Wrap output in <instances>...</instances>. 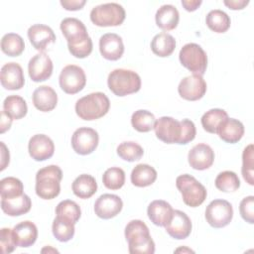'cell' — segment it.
Segmentation results:
<instances>
[{
	"mask_svg": "<svg viewBox=\"0 0 254 254\" xmlns=\"http://www.w3.org/2000/svg\"><path fill=\"white\" fill-rule=\"evenodd\" d=\"M125 238L128 241L129 252L153 254L155 252V243L150 235L148 226L139 219L128 222L125 227Z\"/></svg>",
	"mask_w": 254,
	"mask_h": 254,
	"instance_id": "1",
	"label": "cell"
},
{
	"mask_svg": "<svg viewBox=\"0 0 254 254\" xmlns=\"http://www.w3.org/2000/svg\"><path fill=\"white\" fill-rule=\"evenodd\" d=\"M63 172L57 165H50L40 169L36 174L35 190L43 199H53L60 194Z\"/></svg>",
	"mask_w": 254,
	"mask_h": 254,
	"instance_id": "2",
	"label": "cell"
},
{
	"mask_svg": "<svg viewBox=\"0 0 254 254\" xmlns=\"http://www.w3.org/2000/svg\"><path fill=\"white\" fill-rule=\"evenodd\" d=\"M110 107V101L103 92H92L75 103V112L83 120H95L104 116Z\"/></svg>",
	"mask_w": 254,
	"mask_h": 254,
	"instance_id": "3",
	"label": "cell"
},
{
	"mask_svg": "<svg viewBox=\"0 0 254 254\" xmlns=\"http://www.w3.org/2000/svg\"><path fill=\"white\" fill-rule=\"evenodd\" d=\"M107 84L115 95L125 96L140 90L141 78L139 74L133 70L116 68L109 73Z\"/></svg>",
	"mask_w": 254,
	"mask_h": 254,
	"instance_id": "4",
	"label": "cell"
},
{
	"mask_svg": "<svg viewBox=\"0 0 254 254\" xmlns=\"http://www.w3.org/2000/svg\"><path fill=\"white\" fill-rule=\"evenodd\" d=\"M176 186L182 193L184 202L190 207L200 205L206 198L207 192L204 186L189 174L179 176L176 180Z\"/></svg>",
	"mask_w": 254,
	"mask_h": 254,
	"instance_id": "5",
	"label": "cell"
},
{
	"mask_svg": "<svg viewBox=\"0 0 254 254\" xmlns=\"http://www.w3.org/2000/svg\"><path fill=\"white\" fill-rule=\"evenodd\" d=\"M124 8L118 3H105L92 8L90 12L91 22L99 27L119 26L125 20Z\"/></svg>",
	"mask_w": 254,
	"mask_h": 254,
	"instance_id": "6",
	"label": "cell"
},
{
	"mask_svg": "<svg viewBox=\"0 0 254 254\" xmlns=\"http://www.w3.org/2000/svg\"><path fill=\"white\" fill-rule=\"evenodd\" d=\"M179 59L181 64L193 74L202 75L206 70V53L195 43L186 44L180 51Z\"/></svg>",
	"mask_w": 254,
	"mask_h": 254,
	"instance_id": "7",
	"label": "cell"
},
{
	"mask_svg": "<svg viewBox=\"0 0 254 254\" xmlns=\"http://www.w3.org/2000/svg\"><path fill=\"white\" fill-rule=\"evenodd\" d=\"M233 217V208L225 199H214L205 209V219L214 228H221L230 223Z\"/></svg>",
	"mask_w": 254,
	"mask_h": 254,
	"instance_id": "8",
	"label": "cell"
},
{
	"mask_svg": "<svg viewBox=\"0 0 254 254\" xmlns=\"http://www.w3.org/2000/svg\"><path fill=\"white\" fill-rule=\"evenodd\" d=\"M61 88L67 94H75L83 89L86 83V76L83 69L75 64L64 66L59 77Z\"/></svg>",
	"mask_w": 254,
	"mask_h": 254,
	"instance_id": "9",
	"label": "cell"
},
{
	"mask_svg": "<svg viewBox=\"0 0 254 254\" xmlns=\"http://www.w3.org/2000/svg\"><path fill=\"white\" fill-rule=\"evenodd\" d=\"M99 141L98 133L89 127L76 129L71 137V146L75 153L79 155L91 154L97 147Z\"/></svg>",
	"mask_w": 254,
	"mask_h": 254,
	"instance_id": "10",
	"label": "cell"
},
{
	"mask_svg": "<svg viewBox=\"0 0 254 254\" xmlns=\"http://www.w3.org/2000/svg\"><path fill=\"white\" fill-rule=\"evenodd\" d=\"M154 129L157 138L164 143L179 144L182 135L181 121H178L173 117L163 116L156 120Z\"/></svg>",
	"mask_w": 254,
	"mask_h": 254,
	"instance_id": "11",
	"label": "cell"
},
{
	"mask_svg": "<svg viewBox=\"0 0 254 254\" xmlns=\"http://www.w3.org/2000/svg\"><path fill=\"white\" fill-rule=\"evenodd\" d=\"M181 97L186 100L195 101L200 99L206 92V82L199 74H191L184 77L178 86Z\"/></svg>",
	"mask_w": 254,
	"mask_h": 254,
	"instance_id": "12",
	"label": "cell"
},
{
	"mask_svg": "<svg viewBox=\"0 0 254 254\" xmlns=\"http://www.w3.org/2000/svg\"><path fill=\"white\" fill-rule=\"evenodd\" d=\"M53 62L44 52L35 55L28 64L29 76L35 82L47 80L53 73Z\"/></svg>",
	"mask_w": 254,
	"mask_h": 254,
	"instance_id": "13",
	"label": "cell"
},
{
	"mask_svg": "<svg viewBox=\"0 0 254 254\" xmlns=\"http://www.w3.org/2000/svg\"><path fill=\"white\" fill-rule=\"evenodd\" d=\"M165 228L171 237L179 240L185 239L191 232V221L184 211L175 209Z\"/></svg>",
	"mask_w": 254,
	"mask_h": 254,
	"instance_id": "14",
	"label": "cell"
},
{
	"mask_svg": "<svg viewBox=\"0 0 254 254\" xmlns=\"http://www.w3.org/2000/svg\"><path fill=\"white\" fill-rule=\"evenodd\" d=\"M123 207L122 199L111 193L101 194L94 203L95 214L102 219H110L116 216Z\"/></svg>",
	"mask_w": 254,
	"mask_h": 254,
	"instance_id": "15",
	"label": "cell"
},
{
	"mask_svg": "<svg viewBox=\"0 0 254 254\" xmlns=\"http://www.w3.org/2000/svg\"><path fill=\"white\" fill-rule=\"evenodd\" d=\"M188 160L192 169L198 171L206 170L213 164L214 152L207 144L199 143L190 150Z\"/></svg>",
	"mask_w": 254,
	"mask_h": 254,
	"instance_id": "16",
	"label": "cell"
},
{
	"mask_svg": "<svg viewBox=\"0 0 254 254\" xmlns=\"http://www.w3.org/2000/svg\"><path fill=\"white\" fill-rule=\"evenodd\" d=\"M29 154L35 161H45L50 159L55 152L53 140L45 134L34 135L28 145Z\"/></svg>",
	"mask_w": 254,
	"mask_h": 254,
	"instance_id": "17",
	"label": "cell"
},
{
	"mask_svg": "<svg viewBox=\"0 0 254 254\" xmlns=\"http://www.w3.org/2000/svg\"><path fill=\"white\" fill-rule=\"evenodd\" d=\"M1 84L8 90H18L24 86L25 77L21 65L17 63H7L1 67Z\"/></svg>",
	"mask_w": 254,
	"mask_h": 254,
	"instance_id": "18",
	"label": "cell"
},
{
	"mask_svg": "<svg viewBox=\"0 0 254 254\" xmlns=\"http://www.w3.org/2000/svg\"><path fill=\"white\" fill-rule=\"evenodd\" d=\"M99 51L101 56L108 61L119 60L124 53L121 37L114 33L104 34L99 39Z\"/></svg>",
	"mask_w": 254,
	"mask_h": 254,
	"instance_id": "19",
	"label": "cell"
},
{
	"mask_svg": "<svg viewBox=\"0 0 254 254\" xmlns=\"http://www.w3.org/2000/svg\"><path fill=\"white\" fill-rule=\"evenodd\" d=\"M28 38L33 47L44 52L50 44L56 42V35L52 28L44 24H35L28 29Z\"/></svg>",
	"mask_w": 254,
	"mask_h": 254,
	"instance_id": "20",
	"label": "cell"
},
{
	"mask_svg": "<svg viewBox=\"0 0 254 254\" xmlns=\"http://www.w3.org/2000/svg\"><path fill=\"white\" fill-rule=\"evenodd\" d=\"M33 103L40 111H52L57 106L58 95L51 86L41 85L33 92Z\"/></svg>",
	"mask_w": 254,
	"mask_h": 254,
	"instance_id": "21",
	"label": "cell"
},
{
	"mask_svg": "<svg viewBox=\"0 0 254 254\" xmlns=\"http://www.w3.org/2000/svg\"><path fill=\"white\" fill-rule=\"evenodd\" d=\"M13 234L17 245L27 248L36 242L38 237V229L35 223L25 220L14 226Z\"/></svg>",
	"mask_w": 254,
	"mask_h": 254,
	"instance_id": "22",
	"label": "cell"
},
{
	"mask_svg": "<svg viewBox=\"0 0 254 254\" xmlns=\"http://www.w3.org/2000/svg\"><path fill=\"white\" fill-rule=\"evenodd\" d=\"M173 207L171 204L162 199L153 200L147 209V214L149 219L157 226H165L167 222L170 220Z\"/></svg>",
	"mask_w": 254,
	"mask_h": 254,
	"instance_id": "23",
	"label": "cell"
},
{
	"mask_svg": "<svg viewBox=\"0 0 254 254\" xmlns=\"http://www.w3.org/2000/svg\"><path fill=\"white\" fill-rule=\"evenodd\" d=\"M61 30L67 44L83 40L88 36L84 24L76 18H65L61 22Z\"/></svg>",
	"mask_w": 254,
	"mask_h": 254,
	"instance_id": "24",
	"label": "cell"
},
{
	"mask_svg": "<svg viewBox=\"0 0 254 254\" xmlns=\"http://www.w3.org/2000/svg\"><path fill=\"white\" fill-rule=\"evenodd\" d=\"M219 138L230 144L237 143L241 140V138L244 135V126L243 124L234 118H227L222 125L217 130V133Z\"/></svg>",
	"mask_w": 254,
	"mask_h": 254,
	"instance_id": "25",
	"label": "cell"
},
{
	"mask_svg": "<svg viewBox=\"0 0 254 254\" xmlns=\"http://www.w3.org/2000/svg\"><path fill=\"white\" fill-rule=\"evenodd\" d=\"M156 24L159 28L165 31H171L174 30L180 20V15L178 9L171 4H166L161 6L155 16Z\"/></svg>",
	"mask_w": 254,
	"mask_h": 254,
	"instance_id": "26",
	"label": "cell"
},
{
	"mask_svg": "<svg viewBox=\"0 0 254 254\" xmlns=\"http://www.w3.org/2000/svg\"><path fill=\"white\" fill-rule=\"evenodd\" d=\"M32 206L31 198L23 193L19 196L1 199V208L9 216H19L27 213Z\"/></svg>",
	"mask_w": 254,
	"mask_h": 254,
	"instance_id": "27",
	"label": "cell"
},
{
	"mask_svg": "<svg viewBox=\"0 0 254 254\" xmlns=\"http://www.w3.org/2000/svg\"><path fill=\"white\" fill-rule=\"evenodd\" d=\"M72 191L79 198H89L97 190L95 179L87 174L79 175L72 183Z\"/></svg>",
	"mask_w": 254,
	"mask_h": 254,
	"instance_id": "28",
	"label": "cell"
},
{
	"mask_svg": "<svg viewBox=\"0 0 254 254\" xmlns=\"http://www.w3.org/2000/svg\"><path fill=\"white\" fill-rule=\"evenodd\" d=\"M157 179V171L147 164H139L131 172V183L139 188L151 186Z\"/></svg>",
	"mask_w": 254,
	"mask_h": 254,
	"instance_id": "29",
	"label": "cell"
},
{
	"mask_svg": "<svg viewBox=\"0 0 254 254\" xmlns=\"http://www.w3.org/2000/svg\"><path fill=\"white\" fill-rule=\"evenodd\" d=\"M176 48L175 38L168 33H160L156 35L151 42L152 52L161 58L169 57L173 54Z\"/></svg>",
	"mask_w": 254,
	"mask_h": 254,
	"instance_id": "30",
	"label": "cell"
},
{
	"mask_svg": "<svg viewBox=\"0 0 254 254\" xmlns=\"http://www.w3.org/2000/svg\"><path fill=\"white\" fill-rule=\"evenodd\" d=\"M228 118L227 112L220 108H213L206 111L201 117V125L203 129L208 132L215 134L222 125V123Z\"/></svg>",
	"mask_w": 254,
	"mask_h": 254,
	"instance_id": "31",
	"label": "cell"
},
{
	"mask_svg": "<svg viewBox=\"0 0 254 254\" xmlns=\"http://www.w3.org/2000/svg\"><path fill=\"white\" fill-rule=\"evenodd\" d=\"M3 110L12 119L23 118L28 111L25 99L19 95H9L3 101Z\"/></svg>",
	"mask_w": 254,
	"mask_h": 254,
	"instance_id": "32",
	"label": "cell"
},
{
	"mask_svg": "<svg viewBox=\"0 0 254 254\" xmlns=\"http://www.w3.org/2000/svg\"><path fill=\"white\" fill-rule=\"evenodd\" d=\"M25 49L23 38L15 33H8L2 37L1 50L9 57L20 56Z\"/></svg>",
	"mask_w": 254,
	"mask_h": 254,
	"instance_id": "33",
	"label": "cell"
},
{
	"mask_svg": "<svg viewBox=\"0 0 254 254\" xmlns=\"http://www.w3.org/2000/svg\"><path fill=\"white\" fill-rule=\"evenodd\" d=\"M207 27L215 33H224L230 27V18L222 10L214 9L208 12L205 18Z\"/></svg>",
	"mask_w": 254,
	"mask_h": 254,
	"instance_id": "34",
	"label": "cell"
},
{
	"mask_svg": "<svg viewBox=\"0 0 254 254\" xmlns=\"http://www.w3.org/2000/svg\"><path fill=\"white\" fill-rule=\"evenodd\" d=\"M54 236L61 242L69 241L74 235V223L62 216H56L52 226Z\"/></svg>",
	"mask_w": 254,
	"mask_h": 254,
	"instance_id": "35",
	"label": "cell"
},
{
	"mask_svg": "<svg viewBox=\"0 0 254 254\" xmlns=\"http://www.w3.org/2000/svg\"><path fill=\"white\" fill-rule=\"evenodd\" d=\"M156 118L154 114L148 110L140 109L135 111L131 117L133 128L139 132H149L154 129Z\"/></svg>",
	"mask_w": 254,
	"mask_h": 254,
	"instance_id": "36",
	"label": "cell"
},
{
	"mask_svg": "<svg viewBox=\"0 0 254 254\" xmlns=\"http://www.w3.org/2000/svg\"><path fill=\"white\" fill-rule=\"evenodd\" d=\"M1 199L12 198L23 194L24 186L22 182L14 177H7L0 182Z\"/></svg>",
	"mask_w": 254,
	"mask_h": 254,
	"instance_id": "37",
	"label": "cell"
},
{
	"mask_svg": "<svg viewBox=\"0 0 254 254\" xmlns=\"http://www.w3.org/2000/svg\"><path fill=\"white\" fill-rule=\"evenodd\" d=\"M215 187L221 191L232 192L239 189L240 181L234 172L224 171L217 175L215 179Z\"/></svg>",
	"mask_w": 254,
	"mask_h": 254,
	"instance_id": "38",
	"label": "cell"
},
{
	"mask_svg": "<svg viewBox=\"0 0 254 254\" xmlns=\"http://www.w3.org/2000/svg\"><path fill=\"white\" fill-rule=\"evenodd\" d=\"M56 214L57 216H62L75 224L80 218L81 210L79 205L75 201L70 199H64L57 205Z\"/></svg>",
	"mask_w": 254,
	"mask_h": 254,
	"instance_id": "39",
	"label": "cell"
},
{
	"mask_svg": "<svg viewBox=\"0 0 254 254\" xmlns=\"http://www.w3.org/2000/svg\"><path fill=\"white\" fill-rule=\"evenodd\" d=\"M117 154L121 159L127 162H134L142 158L144 154V150L136 142L126 141V142H122L117 147Z\"/></svg>",
	"mask_w": 254,
	"mask_h": 254,
	"instance_id": "40",
	"label": "cell"
},
{
	"mask_svg": "<svg viewBox=\"0 0 254 254\" xmlns=\"http://www.w3.org/2000/svg\"><path fill=\"white\" fill-rule=\"evenodd\" d=\"M102 182L109 190H119L125 183V172L118 167L109 168L104 172Z\"/></svg>",
	"mask_w": 254,
	"mask_h": 254,
	"instance_id": "41",
	"label": "cell"
},
{
	"mask_svg": "<svg viewBox=\"0 0 254 254\" xmlns=\"http://www.w3.org/2000/svg\"><path fill=\"white\" fill-rule=\"evenodd\" d=\"M253 145H248L242 153V176L243 179L250 186L254 185V153H253Z\"/></svg>",
	"mask_w": 254,
	"mask_h": 254,
	"instance_id": "42",
	"label": "cell"
},
{
	"mask_svg": "<svg viewBox=\"0 0 254 254\" xmlns=\"http://www.w3.org/2000/svg\"><path fill=\"white\" fill-rule=\"evenodd\" d=\"M67 48L69 53L78 59H83L86 58L87 56L90 55L92 52V41L90 37H87L83 40L67 44Z\"/></svg>",
	"mask_w": 254,
	"mask_h": 254,
	"instance_id": "43",
	"label": "cell"
},
{
	"mask_svg": "<svg viewBox=\"0 0 254 254\" xmlns=\"http://www.w3.org/2000/svg\"><path fill=\"white\" fill-rule=\"evenodd\" d=\"M0 246L3 254L11 253L18 246L13 234V229L2 228L0 231Z\"/></svg>",
	"mask_w": 254,
	"mask_h": 254,
	"instance_id": "44",
	"label": "cell"
},
{
	"mask_svg": "<svg viewBox=\"0 0 254 254\" xmlns=\"http://www.w3.org/2000/svg\"><path fill=\"white\" fill-rule=\"evenodd\" d=\"M241 217L248 223H254V196L249 195L244 197L239 204Z\"/></svg>",
	"mask_w": 254,
	"mask_h": 254,
	"instance_id": "45",
	"label": "cell"
},
{
	"mask_svg": "<svg viewBox=\"0 0 254 254\" xmlns=\"http://www.w3.org/2000/svg\"><path fill=\"white\" fill-rule=\"evenodd\" d=\"M181 124H182V135H181L179 144L185 145L194 139L196 130L193 122L190 119H183L181 121Z\"/></svg>",
	"mask_w": 254,
	"mask_h": 254,
	"instance_id": "46",
	"label": "cell"
},
{
	"mask_svg": "<svg viewBox=\"0 0 254 254\" xmlns=\"http://www.w3.org/2000/svg\"><path fill=\"white\" fill-rule=\"evenodd\" d=\"M85 3V0H61V5L68 11L80 10Z\"/></svg>",
	"mask_w": 254,
	"mask_h": 254,
	"instance_id": "47",
	"label": "cell"
},
{
	"mask_svg": "<svg viewBox=\"0 0 254 254\" xmlns=\"http://www.w3.org/2000/svg\"><path fill=\"white\" fill-rule=\"evenodd\" d=\"M249 3L248 0H225L224 5L232 10H241Z\"/></svg>",
	"mask_w": 254,
	"mask_h": 254,
	"instance_id": "48",
	"label": "cell"
},
{
	"mask_svg": "<svg viewBox=\"0 0 254 254\" xmlns=\"http://www.w3.org/2000/svg\"><path fill=\"white\" fill-rule=\"evenodd\" d=\"M12 118L4 111H1V133H4L5 131L9 130L12 124Z\"/></svg>",
	"mask_w": 254,
	"mask_h": 254,
	"instance_id": "49",
	"label": "cell"
},
{
	"mask_svg": "<svg viewBox=\"0 0 254 254\" xmlns=\"http://www.w3.org/2000/svg\"><path fill=\"white\" fill-rule=\"evenodd\" d=\"M201 3V0H182V5L189 12L195 11Z\"/></svg>",
	"mask_w": 254,
	"mask_h": 254,
	"instance_id": "50",
	"label": "cell"
},
{
	"mask_svg": "<svg viewBox=\"0 0 254 254\" xmlns=\"http://www.w3.org/2000/svg\"><path fill=\"white\" fill-rule=\"evenodd\" d=\"M1 148H2V151H1V156H2V160H1V171H3L6 166L9 164V151L7 150L5 144L3 142H1Z\"/></svg>",
	"mask_w": 254,
	"mask_h": 254,
	"instance_id": "51",
	"label": "cell"
},
{
	"mask_svg": "<svg viewBox=\"0 0 254 254\" xmlns=\"http://www.w3.org/2000/svg\"><path fill=\"white\" fill-rule=\"evenodd\" d=\"M175 252H177V253H179V252H191V253H193V251L192 250H190V248H187V247H181V248H178Z\"/></svg>",
	"mask_w": 254,
	"mask_h": 254,
	"instance_id": "52",
	"label": "cell"
}]
</instances>
